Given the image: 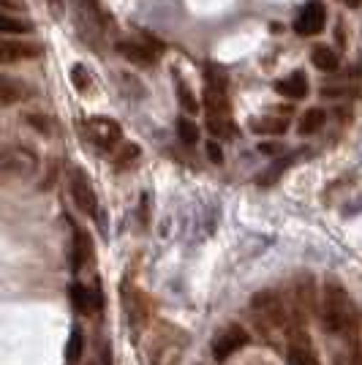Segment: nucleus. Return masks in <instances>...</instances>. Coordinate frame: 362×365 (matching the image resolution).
I'll return each instance as SVG.
<instances>
[{
	"label": "nucleus",
	"instance_id": "obj_1",
	"mask_svg": "<svg viewBox=\"0 0 362 365\" xmlns=\"http://www.w3.org/2000/svg\"><path fill=\"white\" fill-rule=\"evenodd\" d=\"M319 319L321 327L330 335H348L357 333V314L348 300L346 289L338 281H327L321 297H319Z\"/></svg>",
	"mask_w": 362,
	"mask_h": 365
},
{
	"label": "nucleus",
	"instance_id": "obj_2",
	"mask_svg": "<svg viewBox=\"0 0 362 365\" xmlns=\"http://www.w3.org/2000/svg\"><path fill=\"white\" fill-rule=\"evenodd\" d=\"M185 349H188V333L169 322H158L148 344V365H180Z\"/></svg>",
	"mask_w": 362,
	"mask_h": 365
},
{
	"label": "nucleus",
	"instance_id": "obj_3",
	"mask_svg": "<svg viewBox=\"0 0 362 365\" xmlns=\"http://www.w3.org/2000/svg\"><path fill=\"white\" fill-rule=\"evenodd\" d=\"M82 131H85V139L101 153H112L123 139L120 123L109 120V118H90L82 125Z\"/></svg>",
	"mask_w": 362,
	"mask_h": 365
},
{
	"label": "nucleus",
	"instance_id": "obj_4",
	"mask_svg": "<svg viewBox=\"0 0 362 365\" xmlns=\"http://www.w3.org/2000/svg\"><path fill=\"white\" fill-rule=\"evenodd\" d=\"M291 308H294V317L300 324L308 322V317H314L319 311V300H316V284H314V275L300 273L294 278V287H291Z\"/></svg>",
	"mask_w": 362,
	"mask_h": 365
},
{
	"label": "nucleus",
	"instance_id": "obj_5",
	"mask_svg": "<svg viewBox=\"0 0 362 365\" xmlns=\"http://www.w3.org/2000/svg\"><path fill=\"white\" fill-rule=\"evenodd\" d=\"M120 300H123V311H125V317H128V324L134 327V330H142V327H148L150 324V300L145 297V292L136 289L134 284H123V292H120Z\"/></svg>",
	"mask_w": 362,
	"mask_h": 365
},
{
	"label": "nucleus",
	"instance_id": "obj_6",
	"mask_svg": "<svg viewBox=\"0 0 362 365\" xmlns=\"http://www.w3.org/2000/svg\"><path fill=\"white\" fill-rule=\"evenodd\" d=\"M0 169H3L6 178H31L38 169V155L31 148H22V145L6 148L0 155Z\"/></svg>",
	"mask_w": 362,
	"mask_h": 365
},
{
	"label": "nucleus",
	"instance_id": "obj_7",
	"mask_svg": "<svg viewBox=\"0 0 362 365\" xmlns=\"http://www.w3.org/2000/svg\"><path fill=\"white\" fill-rule=\"evenodd\" d=\"M68 191H71V199H74L76 210L85 215L95 218L98 215V197H95V188H93L90 178L82 172V169H71L68 172Z\"/></svg>",
	"mask_w": 362,
	"mask_h": 365
},
{
	"label": "nucleus",
	"instance_id": "obj_8",
	"mask_svg": "<svg viewBox=\"0 0 362 365\" xmlns=\"http://www.w3.org/2000/svg\"><path fill=\"white\" fill-rule=\"evenodd\" d=\"M248 344H251V335L245 333V327L227 324L221 333L215 335V341H212V357H215V363H227L229 357H234Z\"/></svg>",
	"mask_w": 362,
	"mask_h": 365
},
{
	"label": "nucleus",
	"instance_id": "obj_9",
	"mask_svg": "<svg viewBox=\"0 0 362 365\" xmlns=\"http://www.w3.org/2000/svg\"><path fill=\"white\" fill-rule=\"evenodd\" d=\"M286 360H289V365H321L319 363L316 349H314V346H311V341H308L305 327H294V330L289 333Z\"/></svg>",
	"mask_w": 362,
	"mask_h": 365
},
{
	"label": "nucleus",
	"instance_id": "obj_10",
	"mask_svg": "<svg viewBox=\"0 0 362 365\" xmlns=\"http://www.w3.org/2000/svg\"><path fill=\"white\" fill-rule=\"evenodd\" d=\"M324 22H327L324 3L321 0H311L297 14V19H294V31H297V36H316V33L324 31Z\"/></svg>",
	"mask_w": 362,
	"mask_h": 365
},
{
	"label": "nucleus",
	"instance_id": "obj_11",
	"mask_svg": "<svg viewBox=\"0 0 362 365\" xmlns=\"http://www.w3.org/2000/svg\"><path fill=\"white\" fill-rule=\"evenodd\" d=\"M41 44L36 41H3L0 44V63H14V61H33L41 58Z\"/></svg>",
	"mask_w": 362,
	"mask_h": 365
},
{
	"label": "nucleus",
	"instance_id": "obj_12",
	"mask_svg": "<svg viewBox=\"0 0 362 365\" xmlns=\"http://www.w3.org/2000/svg\"><path fill=\"white\" fill-rule=\"evenodd\" d=\"M95 254H93V237L88 229L74 227V259H71V267L74 273H82L85 267H90Z\"/></svg>",
	"mask_w": 362,
	"mask_h": 365
},
{
	"label": "nucleus",
	"instance_id": "obj_13",
	"mask_svg": "<svg viewBox=\"0 0 362 365\" xmlns=\"http://www.w3.org/2000/svg\"><path fill=\"white\" fill-rule=\"evenodd\" d=\"M118 52L134 66H152L155 58L161 55L158 49H152L150 41L148 44H142V41H118Z\"/></svg>",
	"mask_w": 362,
	"mask_h": 365
},
{
	"label": "nucleus",
	"instance_id": "obj_14",
	"mask_svg": "<svg viewBox=\"0 0 362 365\" xmlns=\"http://www.w3.org/2000/svg\"><path fill=\"white\" fill-rule=\"evenodd\" d=\"M71 303L79 314H95L98 308H101V292L98 289H90V287H85V284H71Z\"/></svg>",
	"mask_w": 362,
	"mask_h": 365
},
{
	"label": "nucleus",
	"instance_id": "obj_15",
	"mask_svg": "<svg viewBox=\"0 0 362 365\" xmlns=\"http://www.w3.org/2000/svg\"><path fill=\"white\" fill-rule=\"evenodd\" d=\"M275 93H281V96H286V98H305L308 96V76L305 71H294V74H289L286 79H278L275 82Z\"/></svg>",
	"mask_w": 362,
	"mask_h": 365
},
{
	"label": "nucleus",
	"instance_id": "obj_16",
	"mask_svg": "<svg viewBox=\"0 0 362 365\" xmlns=\"http://www.w3.org/2000/svg\"><path fill=\"white\" fill-rule=\"evenodd\" d=\"M251 131L254 134H270V137H281L289 131V118L284 115H262L251 120Z\"/></svg>",
	"mask_w": 362,
	"mask_h": 365
},
{
	"label": "nucleus",
	"instance_id": "obj_17",
	"mask_svg": "<svg viewBox=\"0 0 362 365\" xmlns=\"http://www.w3.org/2000/svg\"><path fill=\"white\" fill-rule=\"evenodd\" d=\"M31 91H28V85H22V82H16L11 76H0V104L3 107H11L16 101H22V98H28Z\"/></svg>",
	"mask_w": 362,
	"mask_h": 365
},
{
	"label": "nucleus",
	"instance_id": "obj_18",
	"mask_svg": "<svg viewBox=\"0 0 362 365\" xmlns=\"http://www.w3.org/2000/svg\"><path fill=\"white\" fill-rule=\"evenodd\" d=\"M205 109H207V115H215V118H229L227 91L207 85V88H205Z\"/></svg>",
	"mask_w": 362,
	"mask_h": 365
},
{
	"label": "nucleus",
	"instance_id": "obj_19",
	"mask_svg": "<svg viewBox=\"0 0 362 365\" xmlns=\"http://www.w3.org/2000/svg\"><path fill=\"white\" fill-rule=\"evenodd\" d=\"M311 63L316 66L319 71H327V74H332V71H338L341 58H338V52H335V49H330V46H316V49H314V55H311Z\"/></svg>",
	"mask_w": 362,
	"mask_h": 365
},
{
	"label": "nucleus",
	"instance_id": "obj_20",
	"mask_svg": "<svg viewBox=\"0 0 362 365\" xmlns=\"http://www.w3.org/2000/svg\"><path fill=\"white\" fill-rule=\"evenodd\" d=\"M82 351H85V333H82V327L76 324V327H71L68 344H66V365L79 363V360H82Z\"/></svg>",
	"mask_w": 362,
	"mask_h": 365
},
{
	"label": "nucleus",
	"instance_id": "obj_21",
	"mask_svg": "<svg viewBox=\"0 0 362 365\" xmlns=\"http://www.w3.org/2000/svg\"><path fill=\"white\" fill-rule=\"evenodd\" d=\"M324 120H327V115H324V109H319V107H314V109H308L305 115L300 118V134L302 137H311V134H316L319 128L324 125Z\"/></svg>",
	"mask_w": 362,
	"mask_h": 365
},
{
	"label": "nucleus",
	"instance_id": "obj_22",
	"mask_svg": "<svg viewBox=\"0 0 362 365\" xmlns=\"http://www.w3.org/2000/svg\"><path fill=\"white\" fill-rule=\"evenodd\" d=\"M172 76H175V85H177V98H180V107L185 109L188 115H197L199 104H197V98H194V93H191V88H188V82L180 76V71H172Z\"/></svg>",
	"mask_w": 362,
	"mask_h": 365
},
{
	"label": "nucleus",
	"instance_id": "obj_23",
	"mask_svg": "<svg viewBox=\"0 0 362 365\" xmlns=\"http://www.w3.org/2000/svg\"><path fill=\"white\" fill-rule=\"evenodd\" d=\"M207 128H210L212 137H218V139H232L234 131H237L232 118H215V115H207Z\"/></svg>",
	"mask_w": 362,
	"mask_h": 365
},
{
	"label": "nucleus",
	"instance_id": "obj_24",
	"mask_svg": "<svg viewBox=\"0 0 362 365\" xmlns=\"http://www.w3.org/2000/svg\"><path fill=\"white\" fill-rule=\"evenodd\" d=\"M0 31L6 33V36H11V33H33V22H28V19H22V16H3L0 19Z\"/></svg>",
	"mask_w": 362,
	"mask_h": 365
},
{
	"label": "nucleus",
	"instance_id": "obj_25",
	"mask_svg": "<svg viewBox=\"0 0 362 365\" xmlns=\"http://www.w3.org/2000/svg\"><path fill=\"white\" fill-rule=\"evenodd\" d=\"M177 134H180V139L185 142V145H197L199 142L197 123H191L188 118H180V120H177Z\"/></svg>",
	"mask_w": 362,
	"mask_h": 365
},
{
	"label": "nucleus",
	"instance_id": "obj_26",
	"mask_svg": "<svg viewBox=\"0 0 362 365\" xmlns=\"http://www.w3.org/2000/svg\"><path fill=\"white\" fill-rule=\"evenodd\" d=\"M71 82H74V88L79 93H88V88H90V74H88V68L76 63L74 68H71Z\"/></svg>",
	"mask_w": 362,
	"mask_h": 365
},
{
	"label": "nucleus",
	"instance_id": "obj_27",
	"mask_svg": "<svg viewBox=\"0 0 362 365\" xmlns=\"http://www.w3.org/2000/svg\"><path fill=\"white\" fill-rule=\"evenodd\" d=\"M25 123L33 125L38 134H52V120L46 118V115H36V112H28L25 115Z\"/></svg>",
	"mask_w": 362,
	"mask_h": 365
},
{
	"label": "nucleus",
	"instance_id": "obj_28",
	"mask_svg": "<svg viewBox=\"0 0 362 365\" xmlns=\"http://www.w3.org/2000/svg\"><path fill=\"white\" fill-rule=\"evenodd\" d=\"M136 158H139V145H123V150H120V155L115 158V164H118V167H128Z\"/></svg>",
	"mask_w": 362,
	"mask_h": 365
},
{
	"label": "nucleus",
	"instance_id": "obj_29",
	"mask_svg": "<svg viewBox=\"0 0 362 365\" xmlns=\"http://www.w3.org/2000/svg\"><path fill=\"white\" fill-rule=\"evenodd\" d=\"M207 155H210V161H215V164H221V161H224V153H221V148H218L215 142L207 145Z\"/></svg>",
	"mask_w": 362,
	"mask_h": 365
},
{
	"label": "nucleus",
	"instance_id": "obj_30",
	"mask_svg": "<svg viewBox=\"0 0 362 365\" xmlns=\"http://www.w3.org/2000/svg\"><path fill=\"white\" fill-rule=\"evenodd\" d=\"M259 153H267V155H275V153H281L278 145H259Z\"/></svg>",
	"mask_w": 362,
	"mask_h": 365
},
{
	"label": "nucleus",
	"instance_id": "obj_31",
	"mask_svg": "<svg viewBox=\"0 0 362 365\" xmlns=\"http://www.w3.org/2000/svg\"><path fill=\"white\" fill-rule=\"evenodd\" d=\"M343 3H346L348 9H360L362 6V0H343Z\"/></svg>",
	"mask_w": 362,
	"mask_h": 365
},
{
	"label": "nucleus",
	"instance_id": "obj_32",
	"mask_svg": "<svg viewBox=\"0 0 362 365\" xmlns=\"http://www.w3.org/2000/svg\"><path fill=\"white\" fill-rule=\"evenodd\" d=\"M245 365H270V363H264V360H251V363H245Z\"/></svg>",
	"mask_w": 362,
	"mask_h": 365
},
{
	"label": "nucleus",
	"instance_id": "obj_33",
	"mask_svg": "<svg viewBox=\"0 0 362 365\" xmlns=\"http://www.w3.org/2000/svg\"><path fill=\"white\" fill-rule=\"evenodd\" d=\"M49 3H52V6H58V3H61V0H49Z\"/></svg>",
	"mask_w": 362,
	"mask_h": 365
}]
</instances>
